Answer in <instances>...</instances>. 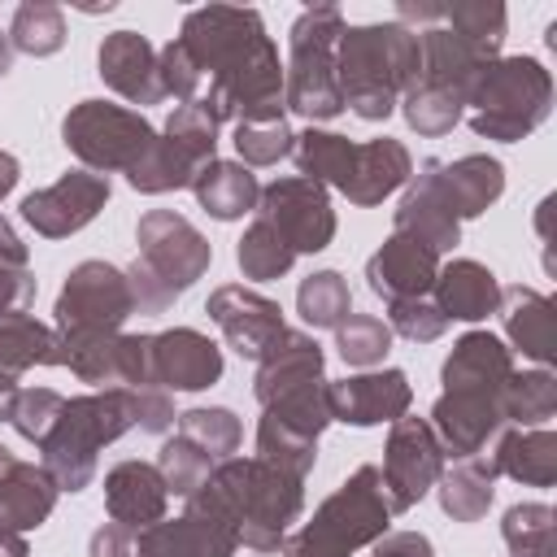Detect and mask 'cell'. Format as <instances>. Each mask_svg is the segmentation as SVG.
Returning <instances> with one entry per match:
<instances>
[{"instance_id": "cell-52", "label": "cell", "mask_w": 557, "mask_h": 557, "mask_svg": "<svg viewBox=\"0 0 557 557\" xmlns=\"http://www.w3.org/2000/svg\"><path fill=\"white\" fill-rule=\"evenodd\" d=\"M387 326H392L396 335L413 339V344H431V339L444 335L448 318L440 313V305H435L431 296H422V300H392V305H387Z\"/></svg>"}, {"instance_id": "cell-34", "label": "cell", "mask_w": 557, "mask_h": 557, "mask_svg": "<svg viewBox=\"0 0 557 557\" xmlns=\"http://www.w3.org/2000/svg\"><path fill=\"white\" fill-rule=\"evenodd\" d=\"M292 157H296V170L300 178H313L322 187H335L344 191L348 174H352V157H357V144L348 135H335V131H300L296 144H292Z\"/></svg>"}, {"instance_id": "cell-39", "label": "cell", "mask_w": 557, "mask_h": 557, "mask_svg": "<svg viewBox=\"0 0 557 557\" xmlns=\"http://www.w3.org/2000/svg\"><path fill=\"white\" fill-rule=\"evenodd\" d=\"M9 44H13V52H26V57L61 52V44H65V13L57 4H48V0L17 4L13 26H9Z\"/></svg>"}, {"instance_id": "cell-50", "label": "cell", "mask_w": 557, "mask_h": 557, "mask_svg": "<svg viewBox=\"0 0 557 557\" xmlns=\"http://www.w3.org/2000/svg\"><path fill=\"white\" fill-rule=\"evenodd\" d=\"M161 135L174 139L178 148H187L200 165L213 161V148H218V122H213L200 104H178V109L170 113V122H165Z\"/></svg>"}, {"instance_id": "cell-5", "label": "cell", "mask_w": 557, "mask_h": 557, "mask_svg": "<svg viewBox=\"0 0 557 557\" xmlns=\"http://www.w3.org/2000/svg\"><path fill=\"white\" fill-rule=\"evenodd\" d=\"M139 257L126 265L135 313H165L213 261V244L174 209H152L135 226Z\"/></svg>"}, {"instance_id": "cell-43", "label": "cell", "mask_w": 557, "mask_h": 557, "mask_svg": "<svg viewBox=\"0 0 557 557\" xmlns=\"http://www.w3.org/2000/svg\"><path fill=\"white\" fill-rule=\"evenodd\" d=\"M178 435L191 440L200 453H209L213 461H226L235 448H239V418L222 405H209V409H187L178 413Z\"/></svg>"}, {"instance_id": "cell-37", "label": "cell", "mask_w": 557, "mask_h": 557, "mask_svg": "<svg viewBox=\"0 0 557 557\" xmlns=\"http://www.w3.org/2000/svg\"><path fill=\"white\" fill-rule=\"evenodd\" d=\"M444 22H448V30L461 35L479 57H487V61L500 57L505 22H509L505 4H496V0H453V4H444Z\"/></svg>"}, {"instance_id": "cell-35", "label": "cell", "mask_w": 557, "mask_h": 557, "mask_svg": "<svg viewBox=\"0 0 557 557\" xmlns=\"http://www.w3.org/2000/svg\"><path fill=\"white\" fill-rule=\"evenodd\" d=\"M30 366H57V331L30 313H13L0 322V374L22 379Z\"/></svg>"}, {"instance_id": "cell-56", "label": "cell", "mask_w": 557, "mask_h": 557, "mask_svg": "<svg viewBox=\"0 0 557 557\" xmlns=\"http://www.w3.org/2000/svg\"><path fill=\"white\" fill-rule=\"evenodd\" d=\"M0 261L4 265H26V244L17 239V231L0 218Z\"/></svg>"}, {"instance_id": "cell-48", "label": "cell", "mask_w": 557, "mask_h": 557, "mask_svg": "<svg viewBox=\"0 0 557 557\" xmlns=\"http://www.w3.org/2000/svg\"><path fill=\"white\" fill-rule=\"evenodd\" d=\"M257 457L278 466V470H287V474H296V479H305L313 470V461H318V440H300V435L274 426L270 418H261V426H257Z\"/></svg>"}, {"instance_id": "cell-57", "label": "cell", "mask_w": 557, "mask_h": 557, "mask_svg": "<svg viewBox=\"0 0 557 557\" xmlns=\"http://www.w3.org/2000/svg\"><path fill=\"white\" fill-rule=\"evenodd\" d=\"M17 174H22V170H17V157L0 152V200H4V196L17 187Z\"/></svg>"}, {"instance_id": "cell-4", "label": "cell", "mask_w": 557, "mask_h": 557, "mask_svg": "<svg viewBox=\"0 0 557 557\" xmlns=\"http://www.w3.org/2000/svg\"><path fill=\"white\" fill-rule=\"evenodd\" d=\"M200 487L235 522L239 544H248L257 553L283 548L287 527L300 518V505H305V479H296L261 457H226L213 466V474Z\"/></svg>"}, {"instance_id": "cell-45", "label": "cell", "mask_w": 557, "mask_h": 557, "mask_svg": "<svg viewBox=\"0 0 557 557\" xmlns=\"http://www.w3.org/2000/svg\"><path fill=\"white\" fill-rule=\"evenodd\" d=\"M400 109H405V122L418 131V135H448L457 122H461V100L440 91V87H426V83H413L405 96H400Z\"/></svg>"}, {"instance_id": "cell-18", "label": "cell", "mask_w": 557, "mask_h": 557, "mask_svg": "<svg viewBox=\"0 0 557 557\" xmlns=\"http://www.w3.org/2000/svg\"><path fill=\"white\" fill-rule=\"evenodd\" d=\"M222 379V348L191 331L174 326L152 335V387H174V392H200Z\"/></svg>"}, {"instance_id": "cell-59", "label": "cell", "mask_w": 557, "mask_h": 557, "mask_svg": "<svg viewBox=\"0 0 557 557\" xmlns=\"http://www.w3.org/2000/svg\"><path fill=\"white\" fill-rule=\"evenodd\" d=\"M13 70V44H9V35H0V78Z\"/></svg>"}, {"instance_id": "cell-55", "label": "cell", "mask_w": 557, "mask_h": 557, "mask_svg": "<svg viewBox=\"0 0 557 557\" xmlns=\"http://www.w3.org/2000/svg\"><path fill=\"white\" fill-rule=\"evenodd\" d=\"M370 557H431V540L422 531H387L374 540Z\"/></svg>"}, {"instance_id": "cell-29", "label": "cell", "mask_w": 557, "mask_h": 557, "mask_svg": "<svg viewBox=\"0 0 557 557\" xmlns=\"http://www.w3.org/2000/svg\"><path fill=\"white\" fill-rule=\"evenodd\" d=\"M413 174V157L400 139H366L357 144V157H352V174L344 183V196L361 209L370 205H383V196H392L396 187H405Z\"/></svg>"}, {"instance_id": "cell-60", "label": "cell", "mask_w": 557, "mask_h": 557, "mask_svg": "<svg viewBox=\"0 0 557 557\" xmlns=\"http://www.w3.org/2000/svg\"><path fill=\"white\" fill-rule=\"evenodd\" d=\"M4 457H9V448H0V461H4Z\"/></svg>"}, {"instance_id": "cell-51", "label": "cell", "mask_w": 557, "mask_h": 557, "mask_svg": "<svg viewBox=\"0 0 557 557\" xmlns=\"http://www.w3.org/2000/svg\"><path fill=\"white\" fill-rule=\"evenodd\" d=\"M157 70H161V87L165 96H174L178 104H196L200 91H205V74L200 65L191 61V52L178 44V35L157 52Z\"/></svg>"}, {"instance_id": "cell-20", "label": "cell", "mask_w": 557, "mask_h": 557, "mask_svg": "<svg viewBox=\"0 0 557 557\" xmlns=\"http://www.w3.org/2000/svg\"><path fill=\"white\" fill-rule=\"evenodd\" d=\"M322 383H326V374H322V348L305 331H287L283 326V335L257 361L252 392H257L261 409H270L274 400L296 396V392H309V387H322Z\"/></svg>"}, {"instance_id": "cell-36", "label": "cell", "mask_w": 557, "mask_h": 557, "mask_svg": "<svg viewBox=\"0 0 557 557\" xmlns=\"http://www.w3.org/2000/svg\"><path fill=\"white\" fill-rule=\"evenodd\" d=\"M196 170H200V161L187 148H178L174 139L157 135L152 148L126 170V183L135 191H144V196H161V191H174V187H191Z\"/></svg>"}, {"instance_id": "cell-7", "label": "cell", "mask_w": 557, "mask_h": 557, "mask_svg": "<svg viewBox=\"0 0 557 557\" xmlns=\"http://www.w3.org/2000/svg\"><path fill=\"white\" fill-rule=\"evenodd\" d=\"M466 104L474 135L518 144L527 139L553 109V74L535 57H496L474 78Z\"/></svg>"}, {"instance_id": "cell-24", "label": "cell", "mask_w": 557, "mask_h": 557, "mask_svg": "<svg viewBox=\"0 0 557 557\" xmlns=\"http://www.w3.org/2000/svg\"><path fill=\"white\" fill-rule=\"evenodd\" d=\"M509 374H513V352L487 331H466L444 361V392L500 396Z\"/></svg>"}, {"instance_id": "cell-3", "label": "cell", "mask_w": 557, "mask_h": 557, "mask_svg": "<svg viewBox=\"0 0 557 557\" xmlns=\"http://www.w3.org/2000/svg\"><path fill=\"white\" fill-rule=\"evenodd\" d=\"M144 400L148 387H104L91 396H74L61 405L48 440L39 444L44 470L52 474L57 492H83L96 479V457L104 444L126 435L131 426H144Z\"/></svg>"}, {"instance_id": "cell-6", "label": "cell", "mask_w": 557, "mask_h": 557, "mask_svg": "<svg viewBox=\"0 0 557 557\" xmlns=\"http://www.w3.org/2000/svg\"><path fill=\"white\" fill-rule=\"evenodd\" d=\"M392 509L383 496L379 466H357L322 505L318 513L283 540V557H352L357 548L387 535Z\"/></svg>"}, {"instance_id": "cell-15", "label": "cell", "mask_w": 557, "mask_h": 557, "mask_svg": "<svg viewBox=\"0 0 557 557\" xmlns=\"http://www.w3.org/2000/svg\"><path fill=\"white\" fill-rule=\"evenodd\" d=\"M209 318L218 322V331L226 335V344L248 357V361H261V352L283 335V309L278 300L261 296V292H248L239 283H226L209 296Z\"/></svg>"}, {"instance_id": "cell-27", "label": "cell", "mask_w": 557, "mask_h": 557, "mask_svg": "<svg viewBox=\"0 0 557 557\" xmlns=\"http://www.w3.org/2000/svg\"><path fill=\"white\" fill-rule=\"evenodd\" d=\"M496 313L522 357H531L540 366H548L557 357V313H553L548 296H540L535 287H500Z\"/></svg>"}, {"instance_id": "cell-30", "label": "cell", "mask_w": 557, "mask_h": 557, "mask_svg": "<svg viewBox=\"0 0 557 557\" xmlns=\"http://www.w3.org/2000/svg\"><path fill=\"white\" fill-rule=\"evenodd\" d=\"M431 292H435L431 300L440 305V313H444L448 322H479V318L496 313V305H500V283H496V274H492L487 265L470 261V257H457V261L440 265Z\"/></svg>"}, {"instance_id": "cell-32", "label": "cell", "mask_w": 557, "mask_h": 557, "mask_svg": "<svg viewBox=\"0 0 557 557\" xmlns=\"http://www.w3.org/2000/svg\"><path fill=\"white\" fill-rule=\"evenodd\" d=\"M492 470L509 474L527 487H553L557 479V435L548 426H518L500 435L492 453Z\"/></svg>"}, {"instance_id": "cell-16", "label": "cell", "mask_w": 557, "mask_h": 557, "mask_svg": "<svg viewBox=\"0 0 557 557\" xmlns=\"http://www.w3.org/2000/svg\"><path fill=\"white\" fill-rule=\"evenodd\" d=\"M409 400H413V387H409L405 370H370V374H352V379L326 383L331 418H339L348 426L396 422V418H405Z\"/></svg>"}, {"instance_id": "cell-9", "label": "cell", "mask_w": 557, "mask_h": 557, "mask_svg": "<svg viewBox=\"0 0 557 557\" xmlns=\"http://www.w3.org/2000/svg\"><path fill=\"white\" fill-rule=\"evenodd\" d=\"M61 139L83 161V170L109 178L113 170L126 174L152 148L157 131L139 109H122L109 100H78L61 122Z\"/></svg>"}, {"instance_id": "cell-58", "label": "cell", "mask_w": 557, "mask_h": 557, "mask_svg": "<svg viewBox=\"0 0 557 557\" xmlns=\"http://www.w3.org/2000/svg\"><path fill=\"white\" fill-rule=\"evenodd\" d=\"M0 557H26V540L17 531H0Z\"/></svg>"}, {"instance_id": "cell-22", "label": "cell", "mask_w": 557, "mask_h": 557, "mask_svg": "<svg viewBox=\"0 0 557 557\" xmlns=\"http://www.w3.org/2000/svg\"><path fill=\"white\" fill-rule=\"evenodd\" d=\"M100 78L104 87H113L122 100L131 104H161L165 87H161V70H157V48L135 35V30H113L104 35L100 52H96Z\"/></svg>"}, {"instance_id": "cell-8", "label": "cell", "mask_w": 557, "mask_h": 557, "mask_svg": "<svg viewBox=\"0 0 557 557\" xmlns=\"http://www.w3.org/2000/svg\"><path fill=\"white\" fill-rule=\"evenodd\" d=\"M344 35V13L335 4H313L292 22V52L283 65V104L309 122H331L344 113L335 78V44Z\"/></svg>"}, {"instance_id": "cell-11", "label": "cell", "mask_w": 557, "mask_h": 557, "mask_svg": "<svg viewBox=\"0 0 557 557\" xmlns=\"http://www.w3.org/2000/svg\"><path fill=\"white\" fill-rule=\"evenodd\" d=\"M235 548L239 531L205 487L187 496L183 518H161L139 531V557H235Z\"/></svg>"}, {"instance_id": "cell-47", "label": "cell", "mask_w": 557, "mask_h": 557, "mask_svg": "<svg viewBox=\"0 0 557 557\" xmlns=\"http://www.w3.org/2000/svg\"><path fill=\"white\" fill-rule=\"evenodd\" d=\"M296 144L292 126L283 117L274 122H235V152H239V165H274L278 157H287Z\"/></svg>"}, {"instance_id": "cell-10", "label": "cell", "mask_w": 557, "mask_h": 557, "mask_svg": "<svg viewBox=\"0 0 557 557\" xmlns=\"http://www.w3.org/2000/svg\"><path fill=\"white\" fill-rule=\"evenodd\" d=\"M135 313L126 270L109 261H83L70 270L57 296V335H117Z\"/></svg>"}, {"instance_id": "cell-26", "label": "cell", "mask_w": 557, "mask_h": 557, "mask_svg": "<svg viewBox=\"0 0 557 557\" xmlns=\"http://www.w3.org/2000/svg\"><path fill=\"white\" fill-rule=\"evenodd\" d=\"M396 231L418 239V244H426L435 257L461 244V222L440 200V191H435V183H431V174L422 165H418V174H409V187H405V196L396 205Z\"/></svg>"}, {"instance_id": "cell-1", "label": "cell", "mask_w": 557, "mask_h": 557, "mask_svg": "<svg viewBox=\"0 0 557 557\" xmlns=\"http://www.w3.org/2000/svg\"><path fill=\"white\" fill-rule=\"evenodd\" d=\"M178 44L205 74L200 109L222 122H274L283 117V65L257 9L205 4L183 17Z\"/></svg>"}, {"instance_id": "cell-53", "label": "cell", "mask_w": 557, "mask_h": 557, "mask_svg": "<svg viewBox=\"0 0 557 557\" xmlns=\"http://www.w3.org/2000/svg\"><path fill=\"white\" fill-rule=\"evenodd\" d=\"M35 300V278L26 274V265H4L0 261V322L13 313H26Z\"/></svg>"}, {"instance_id": "cell-46", "label": "cell", "mask_w": 557, "mask_h": 557, "mask_svg": "<svg viewBox=\"0 0 557 557\" xmlns=\"http://www.w3.org/2000/svg\"><path fill=\"white\" fill-rule=\"evenodd\" d=\"M213 457L209 453H200L191 440H183V435H174V440H165V448H161V457H157V470H161V479H165V492L170 496H191L209 474H213Z\"/></svg>"}, {"instance_id": "cell-14", "label": "cell", "mask_w": 557, "mask_h": 557, "mask_svg": "<svg viewBox=\"0 0 557 557\" xmlns=\"http://www.w3.org/2000/svg\"><path fill=\"white\" fill-rule=\"evenodd\" d=\"M109 200V178L91 174V170H65L57 183L30 191L22 200V222L35 226V235L44 239H65L74 231H83Z\"/></svg>"}, {"instance_id": "cell-23", "label": "cell", "mask_w": 557, "mask_h": 557, "mask_svg": "<svg viewBox=\"0 0 557 557\" xmlns=\"http://www.w3.org/2000/svg\"><path fill=\"white\" fill-rule=\"evenodd\" d=\"M165 500H170L165 479L148 461H117L104 474V505H109V522H117V527L144 531V527L161 522Z\"/></svg>"}, {"instance_id": "cell-12", "label": "cell", "mask_w": 557, "mask_h": 557, "mask_svg": "<svg viewBox=\"0 0 557 557\" xmlns=\"http://www.w3.org/2000/svg\"><path fill=\"white\" fill-rule=\"evenodd\" d=\"M440 470H444V448H440L431 422L426 418H396L387 448H383V470H379L387 509L392 513L413 509L435 487Z\"/></svg>"}, {"instance_id": "cell-54", "label": "cell", "mask_w": 557, "mask_h": 557, "mask_svg": "<svg viewBox=\"0 0 557 557\" xmlns=\"http://www.w3.org/2000/svg\"><path fill=\"white\" fill-rule=\"evenodd\" d=\"M87 557H139V531L117 527V522H104V527L91 531Z\"/></svg>"}, {"instance_id": "cell-38", "label": "cell", "mask_w": 557, "mask_h": 557, "mask_svg": "<svg viewBox=\"0 0 557 557\" xmlns=\"http://www.w3.org/2000/svg\"><path fill=\"white\" fill-rule=\"evenodd\" d=\"M296 309L313 331H335L348 313H352V296L339 270H318L309 278H300L296 287Z\"/></svg>"}, {"instance_id": "cell-40", "label": "cell", "mask_w": 557, "mask_h": 557, "mask_svg": "<svg viewBox=\"0 0 557 557\" xmlns=\"http://www.w3.org/2000/svg\"><path fill=\"white\" fill-rule=\"evenodd\" d=\"M500 409L505 422L518 426H544L557 409V383L548 370H527V374H509L505 392H500Z\"/></svg>"}, {"instance_id": "cell-13", "label": "cell", "mask_w": 557, "mask_h": 557, "mask_svg": "<svg viewBox=\"0 0 557 557\" xmlns=\"http://www.w3.org/2000/svg\"><path fill=\"white\" fill-rule=\"evenodd\" d=\"M257 218H265L292 252H322L335 239V209L322 183L313 178H274L270 187H261L257 200Z\"/></svg>"}, {"instance_id": "cell-33", "label": "cell", "mask_w": 557, "mask_h": 557, "mask_svg": "<svg viewBox=\"0 0 557 557\" xmlns=\"http://www.w3.org/2000/svg\"><path fill=\"white\" fill-rule=\"evenodd\" d=\"M492 483H496L492 457H466L453 470H440V479H435L440 509L453 522H479L492 509V492H496Z\"/></svg>"}, {"instance_id": "cell-19", "label": "cell", "mask_w": 557, "mask_h": 557, "mask_svg": "<svg viewBox=\"0 0 557 557\" xmlns=\"http://www.w3.org/2000/svg\"><path fill=\"white\" fill-rule=\"evenodd\" d=\"M435 274H440V257L426 244H418V239H409L400 231H392L383 239V248L370 257V265H366L370 292L383 296L387 305L392 300H422V296H431Z\"/></svg>"}, {"instance_id": "cell-49", "label": "cell", "mask_w": 557, "mask_h": 557, "mask_svg": "<svg viewBox=\"0 0 557 557\" xmlns=\"http://www.w3.org/2000/svg\"><path fill=\"white\" fill-rule=\"evenodd\" d=\"M61 405H65V396L52 392V387H22L17 400H13L9 422H13V431H17L22 440H30V444L39 448V444L48 440V431H52Z\"/></svg>"}, {"instance_id": "cell-25", "label": "cell", "mask_w": 557, "mask_h": 557, "mask_svg": "<svg viewBox=\"0 0 557 557\" xmlns=\"http://www.w3.org/2000/svg\"><path fill=\"white\" fill-rule=\"evenodd\" d=\"M57 509V483L44 466L17 461L13 453L0 461V531H35Z\"/></svg>"}, {"instance_id": "cell-2", "label": "cell", "mask_w": 557, "mask_h": 557, "mask_svg": "<svg viewBox=\"0 0 557 557\" xmlns=\"http://www.w3.org/2000/svg\"><path fill=\"white\" fill-rule=\"evenodd\" d=\"M422 48L418 35L400 22L379 26H344L335 44V78L344 109H352L361 122H383L400 96L418 83Z\"/></svg>"}, {"instance_id": "cell-41", "label": "cell", "mask_w": 557, "mask_h": 557, "mask_svg": "<svg viewBox=\"0 0 557 557\" xmlns=\"http://www.w3.org/2000/svg\"><path fill=\"white\" fill-rule=\"evenodd\" d=\"M235 261H239L244 278L265 283V278L287 274L292 261H296V252L287 248V239H283L265 218H252V226L244 231V239H239V248H235Z\"/></svg>"}, {"instance_id": "cell-17", "label": "cell", "mask_w": 557, "mask_h": 557, "mask_svg": "<svg viewBox=\"0 0 557 557\" xmlns=\"http://www.w3.org/2000/svg\"><path fill=\"white\" fill-rule=\"evenodd\" d=\"M505 426L500 396H479V392H444L431 405V431L444 448V457L466 461L487 448V440Z\"/></svg>"}, {"instance_id": "cell-44", "label": "cell", "mask_w": 557, "mask_h": 557, "mask_svg": "<svg viewBox=\"0 0 557 557\" xmlns=\"http://www.w3.org/2000/svg\"><path fill=\"white\" fill-rule=\"evenodd\" d=\"M335 348H339V357H344L348 366L370 370V366H379V361L387 357V348H392V326H387L383 318H374V313H348V318L335 326Z\"/></svg>"}, {"instance_id": "cell-28", "label": "cell", "mask_w": 557, "mask_h": 557, "mask_svg": "<svg viewBox=\"0 0 557 557\" xmlns=\"http://www.w3.org/2000/svg\"><path fill=\"white\" fill-rule=\"evenodd\" d=\"M418 48H422V70H418V83L426 87H440L448 96H457L466 104L474 78L483 74L487 57H479L461 35H453L448 26H431V30H418Z\"/></svg>"}, {"instance_id": "cell-42", "label": "cell", "mask_w": 557, "mask_h": 557, "mask_svg": "<svg viewBox=\"0 0 557 557\" xmlns=\"http://www.w3.org/2000/svg\"><path fill=\"white\" fill-rule=\"evenodd\" d=\"M500 535H505L513 557H553V509L544 500L509 505Z\"/></svg>"}, {"instance_id": "cell-31", "label": "cell", "mask_w": 557, "mask_h": 557, "mask_svg": "<svg viewBox=\"0 0 557 557\" xmlns=\"http://www.w3.org/2000/svg\"><path fill=\"white\" fill-rule=\"evenodd\" d=\"M191 191H196L200 209L213 213L218 222H235V218L252 213L257 200H261V183H257V174H252L248 165H239V161H218V157L205 161V165L196 170Z\"/></svg>"}, {"instance_id": "cell-21", "label": "cell", "mask_w": 557, "mask_h": 557, "mask_svg": "<svg viewBox=\"0 0 557 557\" xmlns=\"http://www.w3.org/2000/svg\"><path fill=\"white\" fill-rule=\"evenodd\" d=\"M422 170L431 174L440 200L453 209L457 222L487 213L505 191V165L487 152H470L457 161H422Z\"/></svg>"}]
</instances>
